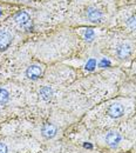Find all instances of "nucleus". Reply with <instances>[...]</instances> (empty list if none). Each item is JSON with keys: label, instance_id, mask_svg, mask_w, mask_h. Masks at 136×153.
I'll use <instances>...</instances> for the list:
<instances>
[{"label": "nucleus", "instance_id": "1", "mask_svg": "<svg viewBox=\"0 0 136 153\" xmlns=\"http://www.w3.org/2000/svg\"><path fill=\"white\" fill-rule=\"evenodd\" d=\"M15 22L19 25L20 27L25 28V30H29L32 27V21H31V17L27 12H19L15 16Z\"/></svg>", "mask_w": 136, "mask_h": 153}, {"label": "nucleus", "instance_id": "13", "mask_svg": "<svg viewBox=\"0 0 136 153\" xmlns=\"http://www.w3.org/2000/svg\"><path fill=\"white\" fill-rule=\"evenodd\" d=\"M95 66H96V61L93 60V59H90V60L88 61V64L86 65V68H87V70H93Z\"/></svg>", "mask_w": 136, "mask_h": 153}, {"label": "nucleus", "instance_id": "10", "mask_svg": "<svg viewBox=\"0 0 136 153\" xmlns=\"http://www.w3.org/2000/svg\"><path fill=\"white\" fill-rule=\"evenodd\" d=\"M10 99V93L6 88L0 87V105H5Z\"/></svg>", "mask_w": 136, "mask_h": 153}, {"label": "nucleus", "instance_id": "6", "mask_svg": "<svg viewBox=\"0 0 136 153\" xmlns=\"http://www.w3.org/2000/svg\"><path fill=\"white\" fill-rule=\"evenodd\" d=\"M132 53V45L127 44V42H123L121 45H118L116 48V56L120 59H126L130 56Z\"/></svg>", "mask_w": 136, "mask_h": 153}, {"label": "nucleus", "instance_id": "7", "mask_svg": "<svg viewBox=\"0 0 136 153\" xmlns=\"http://www.w3.org/2000/svg\"><path fill=\"white\" fill-rule=\"evenodd\" d=\"M87 18L92 22H99L102 19V13L100 10H97L95 7H89L87 8Z\"/></svg>", "mask_w": 136, "mask_h": 153}, {"label": "nucleus", "instance_id": "11", "mask_svg": "<svg viewBox=\"0 0 136 153\" xmlns=\"http://www.w3.org/2000/svg\"><path fill=\"white\" fill-rule=\"evenodd\" d=\"M127 26L132 30H136V16H132L127 20Z\"/></svg>", "mask_w": 136, "mask_h": 153}, {"label": "nucleus", "instance_id": "15", "mask_svg": "<svg viewBox=\"0 0 136 153\" xmlns=\"http://www.w3.org/2000/svg\"><path fill=\"white\" fill-rule=\"evenodd\" d=\"M85 147H88V149H92V145H89V144H85Z\"/></svg>", "mask_w": 136, "mask_h": 153}, {"label": "nucleus", "instance_id": "8", "mask_svg": "<svg viewBox=\"0 0 136 153\" xmlns=\"http://www.w3.org/2000/svg\"><path fill=\"white\" fill-rule=\"evenodd\" d=\"M121 141V135L117 132H109V133L106 135V143L112 146V147H115L118 145V143Z\"/></svg>", "mask_w": 136, "mask_h": 153}, {"label": "nucleus", "instance_id": "5", "mask_svg": "<svg viewBox=\"0 0 136 153\" xmlns=\"http://www.w3.org/2000/svg\"><path fill=\"white\" fill-rule=\"evenodd\" d=\"M57 131H58L57 126L53 125V124H48V123L43 124L42 127H41V133H42V135H43L46 139H52V138H54L55 134H57Z\"/></svg>", "mask_w": 136, "mask_h": 153}, {"label": "nucleus", "instance_id": "2", "mask_svg": "<svg viewBox=\"0 0 136 153\" xmlns=\"http://www.w3.org/2000/svg\"><path fill=\"white\" fill-rule=\"evenodd\" d=\"M13 37L6 30H0V51L7 50L12 44Z\"/></svg>", "mask_w": 136, "mask_h": 153}, {"label": "nucleus", "instance_id": "3", "mask_svg": "<svg viewBox=\"0 0 136 153\" xmlns=\"http://www.w3.org/2000/svg\"><path fill=\"white\" fill-rule=\"evenodd\" d=\"M124 113V107L120 102H114L108 107V115L110 118H120Z\"/></svg>", "mask_w": 136, "mask_h": 153}, {"label": "nucleus", "instance_id": "4", "mask_svg": "<svg viewBox=\"0 0 136 153\" xmlns=\"http://www.w3.org/2000/svg\"><path fill=\"white\" fill-rule=\"evenodd\" d=\"M42 67L39 65H31L27 70H26V76L31 80H37L42 76Z\"/></svg>", "mask_w": 136, "mask_h": 153}, {"label": "nucleus", "instance_id": "16", "mask_svg": "<svg viewBox=\"0 0 136 153\" xmlns=\"http://www.w3.org/2000/svg\"><path fill=\"white\" fill-rule=\"evenodd\" d=\"M0 14H1V12H0Z\"/></svg>", "mask_w": 136, "mask_h": 153}, {"label": "nucleus", "instance_id": "14", "mask_svg": "<svg viewBox=\"0 0 136 153\" xmlns=\"http://www.w3.org/2000/svg\"><path fill=\"white\" fill-rule=\"evenodd\" d=\"M7 152H8L7 146L4 143H0V153H7Z\"/></svg>", "mask_w": 136, "mask_h": 153}, {"label": "nucleus", "instance_id": "12", "mask_svg": "<svg viewBox=\"0 0 136 153\" xmlns=\"http://www.w3.org/2000/svg\"><path fill=\"white\" fill-rule=\"evenodd\" d=\"M85 37H86V39L87 40H93V38H94V32H93V30L92 28H88L87 31H86V33H85Z\"/></svg>", "mask_w": 136, "mask_h": 153}, {"label": "nucleus", "instance_id": "9", "mask_svg": "<svg viewBox=\"0 0 136 153\" xmlns=\"http://www.w3.org/2000/svg\"><path fill=\"white\" fill-rule=\"evenodd\" d=\"M39 96L43 101H49L53 97V90L49 86H43V87L40 88Z\"/></svg>", "mask_w": 136, "mask_h": 153}]
</instances>
